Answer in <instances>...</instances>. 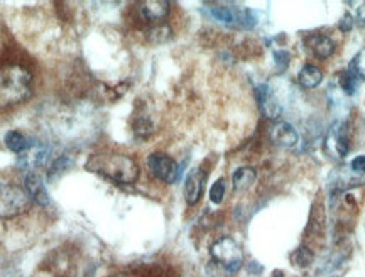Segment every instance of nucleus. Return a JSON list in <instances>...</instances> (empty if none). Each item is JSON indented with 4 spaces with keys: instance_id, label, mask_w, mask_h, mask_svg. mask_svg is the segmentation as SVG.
Wrapping results in <instances>:
<instances>
[{
    "instance_id": "nucleus-11",
    "label": "nucleus",
    "mask_w": 365,
    "mask_h": 277,
    "mask_svg": "<svg viewBox=\"0 0 365 277\" xmlns=\"http://www.w3.org/2000/svg\"><path fill=\"white\" fill-rule=\"evenodd\" d=\"M271 139L272 142L281 147H292L298 142V132L295 127L288 122H276L271 127Z\"/></svg>"
},
{
    "instance_id": "nucleus-12",
    "label": "nucleus",
    "mask_w": 365,
    "mask_h": 277,
    "mask_svg": "<svg viewBox=\"0 0 365 277\" xmlns=\"http://www.w3.org/2000/svg\"><path fill=\"white\" fill-rule=\"evenodd\" d=\"M27 195L31 196V200L39 204L50 203V195H47L46 186H44L43 178L36 171H29L26 176V188Z\"/></svg>"
},
{
    "instance_id": "nucleus-3",
    "label": "nucleus",
    "mask_w": 365,
    "mask_h": 277,
    "mask_svg": "<svg viewBox=\"0 0 365 277\" xmlns=\"http://www.w3.org/2000/svg\"><path fill=\"white\" fill-rule=\"evenodd\" d=\"M31 196L26 190L15 184H0V218H14V216L29 210Z\"/></svg>"
},
{
    "instance_id": "nucleus-19",
    "label": "nucleus",
    "mask_w": 365,
    "mask_h": 277,
    "mask_svg": "<svg viewBox=\"0 0 365 277\" xmlns=\"http://www.w3.org/2000/svg\"><path fill=\"white\" fill-rule=\"evenodd\" d=\"M350 70L354 71V73L359 75L360 80H365V47L362 51H359V54L355 56L354 59H352L350 63Z\"/></svg>"
},
{
    "instance_id": "nucleus-1",
    "label": "nucleus",
    "mask_w": 365,
    "mask_h": 277,
    "mask_svg": "<svg viewBox=\"0 0 365 277\" xmlns=\"http://www.w3.org/2000/svg\"><path fill=\"white\" fill-rule=\"evenodd\" d=\"M33 95V73L19 63L0 64V110L19 105Z\"/></svg>"
},
{
    "instance_id": "nucleus-21",
    "label": "nucleus",
    "mask_w": 365,
    "mask_h": 277,
    "mask_svg": "<svg viewBox=\"0 0 365 277\" xmlns=\"http://www.w3.org/2000/svg\"><path fill=\"white\" fill-rule=\"evenodd\" d=\"M223 196H225V179H218V181L214 183L210 190V200L215 204L222 203Z\"/></svg>"
},
{
    "instance_id": "nucleus-24",
    "label": "nucleus",
    "mask_w": 365,
    "mask_h": 277,
    "mask_svg": "<svg viewBox=\"0 0 365 277\" xmlns=\"http://www.w3.org/2000/svg\"><path fill=\"white\" fill-rule=\"evenodd\" d=\"M274 58L276 61L281 68H288V63H290V53H286V51H274Z\"/></svg>"
},
{
    "instance_id": "nucleus-9",
    "label": "nucleus",
    "mask_w": 365,
    "mask_h": 277,
    "mask_svg": "<svg viewBox=\"0 0 365 277\" xmlns=\"http://www.w3.org/2000/svg\"><path fill=\"white\" fill-rule=\"evenodd\" d=\"M207 181V172L202 167H195L188 174L186 183H184V198H186L188 204L198 203V200L203 195V186Z\"/></svg>"
},
{
    "instance_id": "nucleus-27",
    "label": "nucleus",
    "mask_w": 365,
    "mask_h": 277,
    "mask_svg": "<svg viewBox=\"0 0 365 277\" xmlns=\"http://www.w3.org/2000/svg\"><path fill=\"white\" fill-rule=\"evenodd\" d=\"M112 277H140V276H135V274H129V272H124V274H115Z\"/></svg>"
},
{
    "instance_id": "nucleus-14",
    "label": "nucleus",
    "mask_w": 365,
    "mask_h": 277,
    "mask_svg": "<svg viewBox=\"0 0 365 277\" xmlns=\"http://www.w3.org/2000/svg\"><path fill=\"white\" fill-rule=\"evenodd\" d=\"M298 82H299V85L304 88L318 87L320 83L323 82L322 70L316 66H313V64H306V66H303V70L299 71Z\"/></svg>"
},
{
    "instance_id": "nucleus-20",
    "label": "nucleus",
    "mask_w": 365,
    "mask_h": 277,
    "mask_svg": "<svg viewBox=\"0 0 365 277\" xmlns=\"http://www.w3.org/2000/svg\"><path fill=\"white\" fill-rule=\"evenodd\" d=\"M311 260H313V254H311V250H308L306 247H301L299 250H296V254L292 255V262L299 267L310 266Z\"/></svg>"
},
{
    "instance_id": "nucleus-15",
    "label": "nucleus",
    "mask_w": 365,
    "mask_h": 277,
    "mask_svg": "<svg viewBox=\"0 0 365 277\" xmlns=\"http://www.w3.org/2000/svg\"><path fill=\"white\" fill-rule=\"evenodd\" d=\"M3 142H6V146L9 147L12 152H15V154H24V152L31 147L29 139H27L26 135L19 130L7 132L6 137H3Z\"/></svg>"
},
{
    "instance_id": "nucleus-13",
    "label": "nucleus",
    "mask_w": 365,
    "mask_h": 277,
    "mask_svg": "<svg viewBox=\"0 0 365 277\" xmlns=\"http://www.w3.org/2000/svg\"><path fill=\"white\" fill-rule=\"evenodd\" d=\"M308 47L311 50V53L320 59H327L330 58L335 51V43L332 41L330 36L325 34H318V36H311L308 39Z\"/></svg>"
},
{
    "instance_id": "nucleus-29",
    "label": "nucleus",
    "mask_w": 365,
    "mask_h": 277,
    "mask_svg": "<svg viewBox=\"0 0 365 277\" xmlns=\"http://www.w3.org/2000/svg\"><path fill=\"white\" fill-rule=\"evenodd\" d=\"M272 277H284V276H283V272L278 271V272H274V276H272Z\"/></svg>"
},
{
    "instance_id": "nucleus-7",
    "label": "nucleus",
    "mask_w": 365,
    "mask_h": 277,
    "mask_svg": "<svg viewBox=\"0 0 365 277\" xmlns=\"http://www.w3.org/2000/svg\"><path fill=\"white\" fill-rule=\"evenodd\" d=\"M147 167L152 172V176L161 181L172 184L178 181L179 178V167L178 164L172 160L170 156L163 154V152H154L147 158Z\"/></svg>"
},
{
    "instance_id": "nucleus-4",
    "label": "nucleus",
    "mask_w": 365,
    "mask_h": 277,
    "mask_svg": "<svg viewBox=\"0 0 365 277\" xmlns=\"http://www.w3.org/2000/svg\"><path fill=\"white\" fill-rule=\"evenodd\" d=\"M211 257L220 267L225 269L227 272H237L244 264L242 248L230 237H223V239L216 240L210 248Z\"/></svg>"
},
{
    "instance_id": "nucleus-17",
    "label": "nucleus",
    "mask_w": 365,
    "mask_h": 277,
    "mask_svg": "<svg viewBox=\"0 0 365 277\" xmlns=\"http://www.w3.org/2000/svg\"><path fill=\"white\" fill-rule=\"evenodd\" d=\"M359 85H360L359 75L354 73L350 68L340 75V88H342L347 95H354L357 91V88H359Z\"/></svg>"
},
{
    "instance_id": "nucleus-6",
    "label": "nucleus",
    "mask_w": 365,
    "mask_h": 277,
    "mask_svg": "<svg viewBox=\"0 0 365 277\" xmlns=\"http://www.w3.org/2000/svg\"><path fill=\"white\" fill-rule=\"evenodd\" d=\"M350 151V134L345 122H336L327 137H325V152L333 159H342Z\"/></svg>"
},
{
    "instance_id": "nucleus-8",
    "label": "nucleus",
    "mask_w": 365,
    "mask_h": 277,
    "mask_svg": "<svg viewBox=\"0 0 365 277\" xmlns=\"http://www.w3.org/2000/svg\"><path fill=\"white\" fill-rule=\"evenodd\" d=\"M170 7L166 0H146L139 3V14L146 22L159 26L170 15Z\"/></svg>"
},
{
    "instance_id": "nucleus-23",
    "label": "nucleus",
    "mask_w": 365,
    "mask_h": 277,
    "mask_svg": "<svg viewBox=\"0 0 365 277\" xmlns=\"http://www.w3.org/2000/svg\"><path fill=\"white\" fill-rule=\"evenodd\" d=\"M135 134L139 135L152 134V123L147 119H139V122L135 123Z\"/></svg>"
},
{
    "instance_id": "nucleus-25",
    "label": "nucleus",
    "mask_w": 365,
    "mask_h": 277,
    "mask_svg": "<svg viewBox=\"0 0 365 277\" xmlns=\"http://www.w3.org/2000/svg\"><path fill=\"white\" fill-rule=\"evenodd\" d=\"M355 21L365 27V2L359 3V9L355 12Z\"/></svg>"
},
{
    "instance_id": "nucleus-16",
    "label": "nucleus",
    "mask_w": 365,
    "mask_h": 277,
    "mask_svg": "<svg viewBox=\"0 0 365 277\" xmlns=\"http://www.w3.org/2000/svg\"><path fill=\"white\" fill-rule=\"evenodd\" d=\"M255 179H258V172H255V170H252V167H247V166L239 167V170L234 172L235 191L248 190V188L255 183Z\"/></svg>"
},
{
    "instance_id": "nucleus-18",
    "label": "nucleus",
    "mask_w": 365,
    "mask_h": 277,
    "mask_svg": "<svg viewBox=\"0 0 365 277\" xmlns=\"http://www.w3.org/2000/svg\"><path fill=\"white\" fill-rule=\"evenodd\" d=\"M171 36V29L167 26H164V24H159V26H154L152 29L149 31V39L154 43H163L166 41L167 38Z\"/></svg>"
},
{
    "instance_id": "nucleus-10",
    "label": "nucleus",
    "mask_w": 365,
    "mask_h": 277,
    "mask_svg": "<svg viewBox=\"0 0 365 277\" xmlns=\"http://www.w3.org/2000/svg\"><path fill=\"white\" fill-rule=\"evenodd\" d=\"M258 100H259V107L262 110V114L266 115L267 119L276 120L279 119L281 115V105L279 102L276 100L274 93L267 85H260L258 87Z\"/></svg>"
},
{
    "instance_id": "nucleus-26",
    "label": "nucleus",
    "mask_w": 365,
    "mask_h": 277,
    "mask_svg": "<svg viewBox=\"0 0 365 277\" xmlns=\"http://www.w3.org/2000/svg\"><path fill=\"white\" fill-rule=\"evenodd\" d=\"M352 26H354V17H352V15H345L342 24H340V27H342L343 31H350Z\"/></svg>"
},
{
    "instance_id": "nucleus-22",
    "label": "nucleus",
    "mask_w": 365,
    "mask_h": 277,
    "mask_svg": "<svg viewBox=\"0 0 365 277\" xmlns=\"http://www.w3.org/2000/svg\"><path fill=\"white\" fill-rule=\"evenodd\" d=\"M350 167L352 171L355 172V174L362 176V178H365V156H357V158L352 160L350 163Z\"/></svg>"
},
{
    "instance_id": "nucleus-2",
    "label": "nucleus",
    "mask_w": 365,
    "mask_h": 277,
    "mask_svg": "<svg viewBox=\"0 0 365 277\" xmlns=\"http://www.w3.org/2000/svg\"><path fill=\"white\" fill-rule=\"evenodd\" d=\"M85 167L117 184H134L139 178L137 163L119 152H97L88 158Z\"/></svg>"
},
{
    "instance_id": "nucleus-28",
    "label": "nucleus",
    "mask_w": 365,
    "mask_h": 277,
    "mask_svg": "<svg viewBox=\"0 0 365 277\" xmlns=\"http://www.w3.org/2000/svg\"><path fill=\"white\" fill-rule=\"evenodd\" d=\"M6 277H21V276H19L17 272H9V274H7Z\"/></svg>"
},
{
    "instance_id": "nucleus-5",
    "label": "nucleus",
    "mask_w": 365,
    "mask_h": 277,
    "mask_svg": "<svg viewBox=\"0 0 365 277\" xmlns=\"http://www.w3.org/2000/svg\"><path fill=\"white\" fill-rule=\"evenodd\" d=\"M208 12L215 21L227 24V26L252 27L255 24V17L248 9H235L234 6H223V3H210Z\"/></svg>"
}]
</instances>
